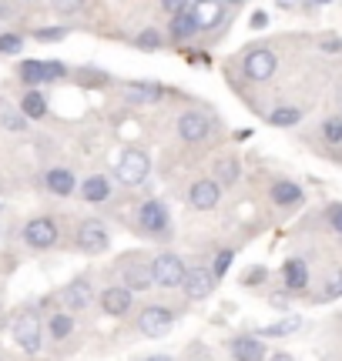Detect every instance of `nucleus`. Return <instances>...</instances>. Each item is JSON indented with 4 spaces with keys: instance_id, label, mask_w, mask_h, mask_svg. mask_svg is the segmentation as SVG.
<instances>
[{
    "instance_id": "f257e3e1",
    "label": "nucleus",
    "mask_w": 342,
    "mask_h": 361,
    "mask_svg": "<svg viewBox=\"0 0 342 361\" xmlns=\"http://www.w3.org/2000/svg\"><path fill=\"white\" fill-rule=\"evenodd\" d=\"M67 74V67L61 61H24L20 64V80L24 84H51V80H61Z\"/></svg>"
},
{
    "instance_id": "f03ea898",
    "label": "nucleus",
    "mask_w": 342,
    "mask_h": 361,
    "mask_svg": "<svg viewBox=\"0 0 342 361\" xmlns=\"http://www.w3.org/2000/svg\"><path fill=\"white\" fill-rule=\"evenodd\" d=\"M148 171H151V161H148L145 151L131 147V151L121 154V161H118V180L121 184H141V180L148 178Z\"/></svg>"
},
{
    "instance_id": "7ed1b4c3",
    "label": "nucleus",
    "mask_w": 342,
    "mask_h": 361,
    "mask_svg": "<svg viewBox=\"0 0 342 361\" xmlns=\"http://www.w3.org/2000/svg\"><path fill=\"white\" fill-rule=\"evenodd\" d=\"M184 264L182 258H175V255H158V258L151 261V278H155V284H161V288H178V284H184Z\"/></svg>"
},
{
    "instance_id": "20e7f679",
    "label": "nucleus",
    "mask_w": 342,
    "mask_h": 361,
    "mask_svg": "<svg viewBox=\"0 0 342 361\" xmlns=\"http://www.w3.org/2000/svg\"><path fill=\"white\" fill-rule=\"evenodd\" d=\"M13 341L20 345L24 351H40V318L34 311H24L13 318Z\"/></svg>"
},
{
    "instance_id": "39448f33",
    "label": "nucleus",
    "mask_w": 342,
    "mask_h": 361,
    "mask_svg": "<svg viewBox=\"0 0 342 361\" xmlns=\"http://www.w3.org/2000/svg\"><path fill=\"white\" fill-rule=\"evenodd\" d=\"M24 241H27L30 247H37V251H44V247H54V245H57V224H54L51 218H34V221H27Z\"/></svg>"
},
{
    "instance_id": "423d86ee",
    "label": "nucleus",
    "mask_w": 342,
    "mask_h": 361,
    "mask_svg": "<svg viewBox=\"0 0 342 361\" xmlns=\"http://www.w3.org/2000/svg\"><path fill=\"white\" fill-rule=\"evenodd\" d=\"M171 322H175V314H171L168 308H161V305H151V308L141 311V318H138V328H141V335L148 338H161L165 331L171 328Z\"/></svg>"
},
{
    "instance_id": "0eeeda50",
    "label": "nucleus",
    "mask_w": 342,
    "mask_h": 361,
    "mask_svg": "<svg viewBox=\"0 0 342 361\" xmlns=\"http://www.w3.org/2000/svg\"><path fill=\"white\" fill-rule=\"evenodd\" d=\"M215 274H211L208 268H191L188 274H184V298H191V301H205V298L215 291Z\"/></svg>"
},
{
    "instance_id": "6e6552de",
    "label": "nucleus",
    "mask_w": 342,
    "mask_h": 361,
    "mask_svg": "<svg viewBox=\"0 0 342 361\" xmlns=\"http://www.w3.org/2000/svg\"><path fill=\"white\" fill-rule=\"evenodd\" d=\"M78 247L81 251H88V255H98V251H105L107 247V228L101 221H81L78 228Z\"/></svg>"
},
{
    "instance_id": "1a4fd4ad",
    "label": "nucleus",
    "mask_w": 342,
    "mask_h": 361,
    "mask_svg": "<svg viewBox=\"0 0 342 361\" xmlns=\"http://www.w3.org/2000/svg\"><path fill=\"white\" fill-rule=\"evenodd\" d=\"M242 71H245V78L249 80H269L272 74H276V54L259 47V51H252L249 57H245Z\"/></svg>"
},
{
    "instance_id": "9d476101",
    "label": "nucleus",
    "mask_w": 342,
    "mask_h": 361,
    "mask_svg": "<svg viewBox=\"0 0 342 361\" xmlns=\"http://www.w3.org/2000/svg\"><path fill=\"white\" fill-rule=\"evenodd\" d=\"M201 27V17H198V7L195 4H182L178 13L171 17V37L175 40H188Z\"/></svg>"
},
{
    "instance_id": "9b49d317",
    "label": "nucleus",
    "mask_w": 342,
    "mask_h": 361,
    "mask_svg": "<svg viewBox=\"0 0 342 361\" xmlns=\"http://www.w3.org/2000/svg\"><path fill=\"white\" fill-rule=\"evenodd\" d=\"M138 224H141L148 234L165 231V228H168V207L161 204V201H145L141 211H138Z\"/></svg>"
},
{
    "instance_id": "f8f14e48",
    "label": "nucleus",
    "mask_w": 342,
    "mask_h": 361,
    "mask_svg": "<svg viewBox=\"0 0 342 361\" xmlns=\"http://www.w3.org/2000/svg\"><path fill=\"white\" fill-rule=\"evenodd\" d=\"M208 130L211 121L205 114H198V111H188V114L178 117V134L184 141H201V137H208Z\"/></svg>"
},
{
    "instance_id": "ddd939ff",
    "label": "nucleus",
    "mask_w": 342,
    "mask_h": 361,
    "mask_svg": "<svg viewBox=\"0 0 342 361\" xmlns=\"http://www.w3.org/2000/svg\"><path fill=\"white\" fill-rule=\"evenodd\" d=\"M218 197H222V188L211 178H201L191 184V207H198V211H211L218 204Z\"/></svg>"
},
{
    "instance_id": "4468645a",
    "label": "nucleus",
    "mask_w": 342,
    "mask_h": 361,
    "mask_svg": "<svg viewBox=\"0 0 342 361\" xmlns=\"http://www.w3.org/2000/svg\"><path fill=\"white\" fill-rule=\"evenodd\" d=\"M101 308H105L107 314H114V318L128 314V311H131V288H121V284L107 288L105 295H101Z\"/></svg>"
},
{
    "instance_id": "2eb2a0df",
    "label": "nucleus",
    "mask_w": 342,
    "mask_h": 361,
    "mask_svg": "<svg viewBox=\"0 0 342 361\" xmlns=\"http://www.w3.org/2000/svg\"><path fill=\"white\" fill-rule=\"evenodd\" d=\"M272 201L282 207L302 204V188H299L295 180H276V184H272Z\"/></svg>"
},
{
    "instance_id": "dca6fc26",
    "label": "nucleus",
    "mask_w": 342,
    "mask_h": 361,
    "mask_svg": "<svg viewBox=\"0 0 342 361\" xmlns=\"http://www.w3.org/2000/svg\"><path fill=\"white\" fill-rule=\"evenodd\" d=\"M282 278H285V288H289V291H302L305 284H309V271H305V261L289 258L285 264H282Z\"/></svg>"
},
{
    "instance_id": "f3484780",
    "label": "nucleus",
    "mask_w": 342,
    "mask_h": 361,
    "mask_svg": "<svg viewBox=\"0 0 342 361\" xmlns=\"http://www.w3.org/2000/svg\"><path fill=\"white\" fill-rule=\"evenodd\" d=\"M64 305H67V311L88 308V305H91V284H88V281L67 284V288H64Z\"/></svg>"
},
{
    "instance_id": "a211bd4d",
    "label": "nucleus",
    "mask_w": 342,
    "mask_h": 361,
    "mask_svg": "<svg viewBox=\"0 0 342 361\" xmlns=\"http://www.w3.org/2000/svg\"><path fill=\"white\" fill-rule=\"evenodd\" d=\"M232 355H235L238 361H265V345L259 338H235Z\"/></svg>"
},
{
    "instance_id": "6ab92c4d",
    "label": "nucleus",
    "mask_w": 342,
    "mask_h": 361,
    "mask_svg": "<svg viewBox=\"0 0 342 361\" xmlns=\"http://www.w3.org/2000/svg\"><path fill=\"white\" fill-rule=\"evenodd\" d=\"M124 281L131 284V291H148V288H155V278H151V264H138L131 261L128 268H124Z\"/></svg>"
},
{
    "instance_id": "aec40b11",
    "label": "nucleus",
    "mask_w": 342,
    "mask_h": 361,
    "mask_svg": "<svg viewBox=\"0 0 342 361\" xmlns=\"http://www.w3.org/2000/svg\"><path fill=\"white\" fill-rule=\"evenodd\" d=\"M47 191L51 194H61V197H67V194L74 191V174L67 168H54V171H47Z\"/></svg>"
},
{
    "instance_id": "412c9836",
    "label": "nucleus",
    "mask_w": 342,
    "mask_h": 361,
    "mask_svg": "<svg viewBox=\"0 0 342 361\" xmlns=\"http://www.w3.org/2000/svg\"><path fill=\"white\" fill-rule=\"evenodd\" d=\"M128 97H131V101H161V97H165V87H161V84H151V80H131V84H128Z\"/></svg>"
},
{
    "instance_id": "4be33fe9",
    "label": "nucleus",
    "mask_w": 342,
    "mask_h": 361,
    "mask_svg": "<svg viewBox=\"0 0 342 361\" xmlns=\"http://www.w3.org/2000/svg\"><path fill=\"white\" fill-rule=\"evenodd\" d=\"M107 194H111V184H107V178H101V174H94V178H88L84 184H81V197L91 201V204L105 201Z\"/></svg>"
},
{
    "instance_id": "5701e85b",
    "label": "nucleus",
    "mask_w": 342,
    "mask_h": 361,
    "mask_svg": "<svg viewBox=\"0 0 342 361\" xmlns=\"http://www.w3.org/2000/svg\"><path fill=\"white\" fill-rule=\"evenodd\" d=\"M20 114L30 117V121H40V117L47 114V97L40 90H27L24 101H20Z\"/></svg>"
},
{
    "instance_id": "b1692460",
    "label": "nucleus",
    "mask_w": 342,
    "mask_h": 361,
    "mask_svg": "<svg viewBox=\"0 0 342 361\" xmlns=\"http://www.w3.org/2000/svg\"><path fill=\"white\" fill-rule=\"evenodd\" d=\"M302 121V111L299 107H276L272 114H269V124H276V128H292V124H299Z\"/></svg>"
},
{
    "instance_id": "393cba45",
    "label": "nucleus",
    "mask_w": 342,
    "mask_h": 361,
    "mask_svg": "<svg viewBox=\"0 0 342 361\" xmlns=\"http://www.w3.org/2000/svg\"><path fill=\"white\" fill-rule=\"evenodd\" d=\"M299 324H302V318H299V314H289V318H282V322H276V324H265V328H262V335H265V338L292 335V331H295Z\"/></svg>"
},
{
    "instance_id": "a878e982",
    "label": "nucleus",
    "mask_w": 342,
    "mask_h": 361,
    "mask_svg": "<svg viewBox=\"0 0 342 361\" xmlns=\"http://www.w3.org/2000/svg\"><path fill=\"white\" fill-rule=\"evenodd\" d=\"M71 331H74V318L64 314V311H57L51 318V338H67Z\"/></svg>"
},
{
    "instance_id": "bb28decb",
    "label": "nucleus",
    "mask_w": 342,
    "mask_h": 361,
    "mask_svg": "<svg viewBox=\"0 0 342 361\" xmlns=\"http://www.w3.org/2000/svg\"><path fill=\"white\" fill-rule=\"evenodd\" d=\"M0 124H4L7 130H24L27 117L20 114V111H11V107H4V104H0Z\"/></svg>"
},
{
    "instance_id": "cd10ccee",
    "label": "nucleus",
    "mask_w": 342,
    "mask_h": 361,
    "mask_svg": "<svg viewBox=\"0 0 342 361\" xmlns=\"http://www.w3.org/2000/svg\"><path fill=\"white\" fill-rule=\"evenodd\" d=\"M134 44H138V51H158L161 47V30L148 27V30H141V34L134 37Z\"/></svg>"
},
{
    "instance_id": "c85d7f7f",
    "label": "nucleus",
    "mask_w": 342,
    "mask_h": 361,
    "mask_svg": "<svg viewBox=\"0 0 342 361\" xmlns=\"http://www.w3.org/2000/svg\"><path fill=\"white\" fill-rule=\"evenodd\" d=\"M322 137H326L329 144L342 141V117H329V121L322 124Z\"/></svg>"
},
{
    "instance_id": "c756f323",
    "label": "nucleus",
    "mask_w": 342,
    "mask_h": 361,
    "mask_svg": "<svg viewBox=\"0 0 342 361\" xmlns=\"http://www.w3.org/2000/svg\"><path fill=\"white\" fill-rule=\"evenodd\" d=\"M24 51V37L20 34H0V54H20Z\"/></svg>"
},
{
    "instance_id": "7c9ffc66",
    "label": "nucleus",
    "mask_w": 342,
    "mask_h": 361,
    "mask_svg": "<svg viewBox=\"0 0 342 361\" xmlns=\"http://www.w3.org/2000/svg\"><path fill=\"white\" fill-rule=\"evenodd\" d=\"M232 258H235V251H218V258H215V268H211V274H215V278H222L225 271L232 268Z\"/></svg>"
},
{
    "instance_id": "2f4dec72",
    "label": "nucleus",
    "mask_w": 342,
    "mask_h": 361,
    "mask_svg": "<svg viewBox=\"0 0 342 361\" xmlns=\"http://www.w3.org/2000/svg\"><path fill=\"white\" fill-rule=\"evenodd\" d=\"M339 295H342V274H336L329 281V288L319 291V301H332V298H339Z\"/></svg>"
},
{
    "instance_id": "473e14b6",
    "label": "nucleus",
    "mask_w": 342,
    "mask_h": 361,
    "mask_svg": "<svg viewBox=\"0 0 342 361\" xmlns=\"http://www.w3.org/2000/svg\"><path fill=\"white\" fill-rule=\"evenodd\" d=\"M218 178H222V180H235L238 178V161H235V157H228V161H222V164H218Z\"/></svg>"
},
{
    "instance_id": "72a5a7b5",
    "label": "nucleus",
    "mask_w": 342,
    "mask_h": 361,
    "mask_svg": "<svg viewBox=\"0 0 342 361\" xmlns=\"http://www.w3.org/2000/svg\"><path fill=\"white\" fill-rule=\"evenodd\" d=\"M64 34H67L64 27H40V30H37V40H61Z\"/></svg>"
},
{
    "instance_id": "f704fd0d",
    "label": "nucleus",
    "mask_w": 342,
    "mask_h": 361,
    "mask_svg": "<svg viewBox=\"0 0 342 361\" xmlns=\"http://www.w3.org/2000/svg\"><path fill=\"white\" fill-rule=\"evenodd\" d=\"M265 278H269V271H265V268H252L249 274H245V284H249V288H255V284H262Z\"/></svg>"
},
{
    "instance_id": "c9c22d12",
    "label": "nucleus",
    "mask_w": 342,
    "mask_h": 361,
    "mask_svg": "<svg viewBox=\"0 0 342 361\" xmlns=\"http://www.w3.org/2000/svg\"><path fill=\"white\" fill-rule=\"evenodd\" d=\"M329 224H332V231L342 234V204H332L329 207Z\"/></svg>"
},
{
    "instance_id": "e433bc0d",
    "label": "nucleus",
    "mask_w": 342,
    "mask_h": 361,
    "mask_svg": "<svg viewBox=\"0 0 342 361\" xmlns=\"http://www.w3.org/2000/svg\"><path fill=\"white\" fill-rule=\"evenodd\" d=\"M322 51H329V54L342 51V40L339 37H326V40H322Z\"/></svg>"
},
{
    "instance_id": "4c0bfd02",
    "label": "nucleus",
    "mask_w": 342,
    "mask_h": 361,
    "mask_svg": "<svg viewBox=\"0 0 342 361\" xmlns=\"http://www.w3.org/2000/svg\"><path fill=\"white\" fill-rule=\"evenodd\" d=\"M265 24H269V17H265V13H255V17H252V27H255V30L265 27Z\"/></svg>"
},
{
    "instance_id": "58836bf2",
    "label": "nucleus",
    "mask_w": 342,
    "mask_h": 361,
    "mask_svg": "<svg viewBox=\"0 0 342 361\" xmlns=\"http://www.w3.org/2000/svg\"><path fill=\"white\" fill-rule=\"evenodd\" d=\"M269 361H295V358H292V355H272Z\"/></svg>"
},
{
    "instance_id": "ea45409f",
    "label": "nucleus",
    "mask_w": 342,
    "mask_h": 361,
    "mask_svg": "<svg viewBox=\"0 0 342 361\" xmlns=\"http://www.w3.org/2000/svg\"><path fill=\"white\" fill-rule=\"evenodd\" d=\"M11 11H13L11 4H0V17H7V13H11Z\"/></svg>"
},
{
    "instance_id": "a19ab883",
    "label": "nucleus",
    "mask_w": 342,
    "mask_h": 361,
    "mask_svg": "<svg viewBox=\"0 0 342 361\" xmlns=\"http://www.w3.org/2000/svg\"><path fill=\"white\" fill-rule=\"evenodd\" d=\"M145 361H168L165 355H155V358H145Z\"/></svg>"
}]
</instances>
